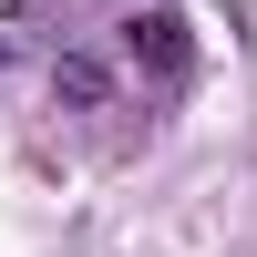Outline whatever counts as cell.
<instances>
[{
  "label": "cell",
  "instance_id": "1",
  "mask_svg": "<svg viewBox=\"0 0 257 257\" xmlns=\"http://www.w3.org/2000/svg\"><path fill=\"white\" fill-rule=\"evenodd\" d=\"M123 62H134L155 93H175V82L196 72V31H185V11H134V21H123Z\"/></svg>",
  "mask_w": 257,
  "mask_h": 257
},
{
  "label": "cell",
  "instance_id": "2",
  "mask_svg": "<svg viewBox=\"0 0 257 257\" xmlns=\"http://www.w3.org/2000/svg\"><path fill=\"white\" fill-rule=\"evenodd\" d=\"M52 103L103 113V103H113V62H103V52H52Z\"/></svg>",
  "mask_w": 257,
  "mask_h": 257
},
{
  "label": "cell",
  "instance_id": "3",
  "mask_svg": "<svg viewBox=\"0 0 257 257\" xmlns=\"http://www.w3.org/2000/svg\"><path fill=\"white\" fill-rule=\"evenodd\" d=\"M31 31H41V11H0V72L31 52Z\"/></svg>",
  "mask_w": 257,
  "mask_h": 257
}]
</instances>
